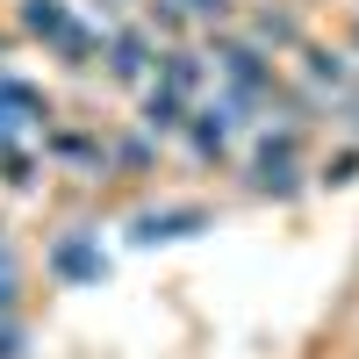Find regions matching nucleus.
Returning a JSON list of instances; mask_svg holds the SVG:
<instances>
[{
	"mask_svg": "<svg viewBox=\"0 0 359 359\" xmlns=\"http://www.w3.org/2000/svg\"><path fill=\"white\" fill-rule=\"evenodd\" d=\"M29 29H43V36H65V15H57V0H29Z\"/></svg>",
	"mask_w": 359,
	"mask_h": 359,
	"instance_id": "obj_1",
	"label": "nucleus"
},
{
	"mask_svg": "<svg viewBox=\"0 0 359 359\" xmlns=\"http://www.w3.org/2000/svg\"><path fill=\"white\" fill-rule=\"evenodd\" d=\"M57 266H65L72 280H94V273H101V259H94V252H79V245H65V252H57Z\"/></svg>",
	"mask_w": 359,
	"mask_h": 359,
	"instance_id": "obj_2",
	"label": "nucleus"
}]
</instances>
